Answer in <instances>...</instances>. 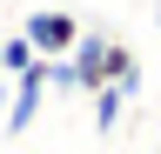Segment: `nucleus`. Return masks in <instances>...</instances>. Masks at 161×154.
I'll use <instances>...</instances> for the list:
<instances>
[{
  "label": "nucleus",
  "instance_id": "nucleus-6",
  "mask_svg": "<svg viewBox=\"0 0 161 154\" xmlns=\"http://www.w3.org/2000/svg\"><path fill=\"white\" fill-rule=\"evenodd\" d=\"M47 87H54V94H80V74H74L67 54H60V61H47Z\"/></svg>",
  "mask_w": 161,
  "mask_h": 154
},
{
  "label": "nucleus",
  "instance_id": "nucleus-3",
  "mask_svg": "<svg viewBox=\"0 0 161 154\" xmlns=\"http://www.w3.org/2000/svg\"><path fill=\"white\" fill-rule=\"evenodd\" d=\"M47 61H34L27 74H20L14 81V101H7V114H0V121H7V134H27L34 121H40V107H47Z\"/></svg>",
  "mask_w": 161,
  "mask_h": 154
},
{
  "label": "nucleus",
  "instance_id": "nucleus-1",
  "mask_svg": "<svg viewBox=\"0 0 161 154\" xmlns=\"http://www.w3.org/2000/svg\"><path fill=\"white\" fill-rule=\"evenodd\" d=\"M67 61L80 74V94H94V87H128V94H141V61H134L128 40H114V34H80V47L67 54Z\"/></svg>",
  "mask_w": 161,
  "mask_h": 154
},
{
  "label": "nucleus",
  "instance_id": "nucleus-2",
  "mask_svg": "<svg viewBox=\"0 0 161 154\" xmlns=\"http://www.w3.org/2000/svg\"><path fill=\"white\" fill-rule=\"evenodd\" d=\"M20 34L40 47V61H60V54H74V47H80V34H87V27H80L67 7H34Z\"/></svg>",
  "mask_w": 161,
  "mask_h": 154
},
{
  "label": "nucleus",
  "instance_id": "nucleus-4",
  "mask_svg": "<svg viewBox=\"0 0 161 154\" xmlns=\"http://www.w3.org/2000/svg\"><path fill=\"white\" fill-rule=\"evenodd\" d=\"M87 101H94V134H114V127H121V107H128L134 94H128V87H94Z\"/></svg>",
  "mask_w": 161,
  "mask_h": 154
},
{
  "label": "nucleus",
  "instance_id": "nucleus-5",
  "mask_svg": "<svg viewBox=\"0 0 161 154\" xmlns=\"http://www.w3.org/2000/svg\"><path fill=\"white\" fill-rule=\"evenodd\" d=\"M40 61V47L27 40V34H14V40H0V74H7V81H20V74H27Z\"/></svg>",
  "mask_w": 161,
  "mask_h": 154
},
{
  "label": "nucleus",
  "instance_id": "nucleus-7",
  "mask_svg": "<svg viewBox=\"0 0 161 154\" xmlns=\"http://www.w3.org/2000/svg\"><path fill=\"white\" fill-rule=\"evenodd\" d=\"M154 34H161V13H154Z\"/></svg>",
  "mask_w": 161,
  "mask_h": 154
}]
</instances>
